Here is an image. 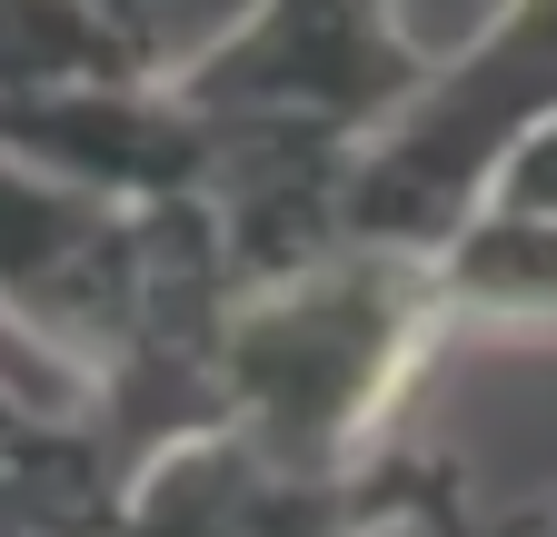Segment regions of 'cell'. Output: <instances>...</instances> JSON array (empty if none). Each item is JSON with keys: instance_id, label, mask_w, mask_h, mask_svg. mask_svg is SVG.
Here are the masks:
<instances>
[{"instance_id": "277c9868", "label": "cell", "mask_w": 557, "mask_h": 537, "mask_svg": "<svg viewBox=\"0 0 557 537\" xmlns=\"http://www.w3.org/2000/svg\"><path fill=\"white\" fill-rule=\"evenodd\" d=\"M150 259H160L150 210H120V199L70 189L21 150H0V319L81 388L129 349L139 309H150Z\"/></svg>"}, {"instance_id": "ba28073f", "label": "cell", "mask_w": 557, "mask_h": 537, "mask_svg": "<svg viewBox=\"0 0 557 537\" xmlns=\"http://www.w3.org/2000/svg\"><path fill=\"white\" fill-rule=\"evenodd\" d=\"M487 199H498V210H528V220H557V120H537L528 140L498 160ZM487 199H478V210H487Z\"/></svg>"}, {"instance_id": "8992f818", "label": "cell", "mask_w": 557, "mask_h": 537, "mask_svg": "<svg viewBox=\"0 0 557 537\" xmlns=\"http://www.w3.org/2000/svg\"><path fill=\"white\" fill-rule=\"evenodd\" d=\"M160 80V50L120 0H0V100Z\"/></svg>"}, {"instance_id": "7a4b0ae2", "label": "cell", "mask_w": 557, "mask_h": 537, "mask_svg": "<svg viewBox=\"0 0 557 537\" xmlns=\"http://www.w3.org/2000/svg\"><path fill=\"white\" fill-rule=\"evenodd\" d=\"M537 120H557V0H508L359 150V170H348V239L438 259L478 220L498 160Z\"/></svg>"}, {"instance_id": "52a82bcc", "label": "cell", "mask_w": 557, "mask_h": 537, "mask_svg": "<svg viewBox=\"0 0 557 537\" xmlns=\"http://www.w3.org/2000/svg\"><path fill=\"white\" fill-rule=\"evenodd\" d=\"M438 289H448V319H557V220L487 199L438 249Z\"/></svg>"}, {"instance_id": "30bf717a", "label": "cell", "mask_w": 557, "mask_h": 537, "mask_svg": "<svg viewBox=\"0 0 557 537\" xmlns=\"http://www.w3.org/2000/svg\"><path fill=\"white\" fill-rule=\"evenodd\" d=\"M508 537H557V517H537V527H508Z\"/></svg>"}, {"instance_id": "5b68a950", "label": "cell", "mask_w": 557, "mask_h": 537, "mask_svg": "<svg viewBox=\"0 0 557 537\" xmlns=\"http://www.w3.org/2000/svg\"><path fill=\"white\" fill-rule=\"evenodd\" d=\"M408 467L398 458H359V467H289L249 448L239 428H209L160 448L129 478L120 537H379L388 517H408Z\"/></svg>"}, {"instance_id": "9c48e42d", "label": "cell", "mask_w": 557, "mask_h": 537, "mask_svg": "<svg viewBox=\"0 0 557 537\" xmlns=\"http://www.w3.org/2000/svg\"><path fill=\"white\" fill-rule=\"evenodd\" d=\"M0 398H21V409H81V378H70L60 359H40L30 339H21V328L11 319H0Z\"/></svg>"}, {"instance_id": "3957f363", "label": "cell", "mask_w": 557, "mask_h": 537, "mask_svg": "<svg viewBox=\"0 0 557 537\" xmlns=\"http://www.w3.org/2000/svg\"><path fill=\"white\" fill-rule=\"evenodd\" d=\"M209 120H269L369 150L438 80V50L408 30V0H259V11L160 71Z\"/></svg>"}, {"instance_id": "8fae6325", "label": "cell", "mask_w": 557, "mask_h": 537, "mask_svg": "<svg viewBox=\"0 0 557 537\" xmlns=\"http://www.w3.org/2000/svg\"><path fill=\"white\" fill-rule=\"evenodd\" d=\"M120 11H129V0H120Z\"/></svg>"}, {"instance_id": "6da1fadb", "label": "cell", "mask_w": 557, "mask_h": 537, "mask_svg": "<svg viewBox=\"0 0 557 537\" xmlns=\"http://www.w3.org/2000/svg\"><path fill=\"white\" fill-rule=\"evenodd\" d=\"M438 319H448L438 259L359 239L278 289H249L220 339L230 428L289 467H359L418 349L438 339Z\"/></svg>"}]
</instances>
